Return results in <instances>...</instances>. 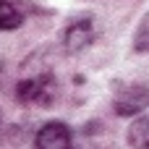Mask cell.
Masks as SVG:
<instances>
[{
    "label": "cell",
    "mask_w": 149,
    "mask_h": 149,
    "mask_svg": "<svg viewBox=\"0 0 149 149\" xmlns=\"http://www.w3.org/2000/svg\"><path fill=\"white\" fill-rule=\"evenodd\" d=\"M21 10L10 3V0H0V31H10L21 26Z\"/></svg>",
    "instance_id": "cell-6"
},
{
    "label": "cell",
    "mask_w": 149,
    "mask_h": 149,
    "mask_svg": "<svg viewBox=\"0 0 149 149\" xmlns=\"http://www.w3.org/2000/svg\"><path fill=\"white\" fill-rule=\"evenodd\" d=\"M144 105H147V89H144V86H131L128 92H123V94L118 97L115 110H118L120 115H136V113L144 110Z\"/></svg>",
    "instance_id": "cell-4"
},
{
    "label": "cell",
    "mask_w": 149,
    "mask_h": 149,
    "mask_svg": "<svg viewBox=\"0 0 149 149\" xmlns=\"http://www.w3.org/2000/svg\"><path fill=\"white\" fill-rule=\"evenodd\" d=\"M55 94H58V86H55L50 73H39V76H31V79H24L16 86V97L24 105H52Z\"/></svg>",
    "instance_id": "cell-1"
},
{
    "label": "cell",
    "mask_w": 149,
    "mask_h": 149,
    "mask_svg": "<svg viewBox=\"0 0 149 149\" xmlns=\"http://www.w3.org/2000/svg\"><path fill=\"white\" fill-rule=\"evenodd\" d=\"M0 128H3V115H0Z\"/></svg>",
    "instance_id": "cell-8"
},
{
    "label": "cell",
    "mask_w": 149,
    "mask_h": 149,
    "mask_svg": "<svg viewBox=\"0 0 149 149\" xmlns=\"http://www.w3.org/2000/svg\"><path fill=\"white\" fill-rule=\"evenodd\" d=\"M147 26H149V21L144 18V21H141V26H139V37H136V50H139V52H144V50H147Z\"/></svg>",
    "instance_id": "cell-7"
},
{
    "label": "cell",
    "mask_w": 149,
    "mask_h": 149,
    "mask_svg": "<svg viewBox=\"0 0 149 149\" xmlns=\"http://www.w3.org/2000/svg\"><path fill=\"white\" fill-rule=\"evenodd\" d=\"M128 144L134 149H147V144H149V118L147 115H139L136 123L128 128Z\"/></svg>",
    "instance_id": "cell-5"
},
{
    "label": "cell",
    "mask_w": 149,
    "mask_h": 149,
    "mask_svg": "<svg viewBox=\"0 0 149 149\" xmlns=\"http://www.w3.org/2000/svg\"><path fill=\"white\" fill-rule=\"evenodd\" d=\"M34 149H73V141H71V131H68V126H65V123H60V120L45 123V126L37 131Z\"/></svg>",
    "instance_id": "cell-2"
},
{
    "label": "cell",
    "mask_w": 149,
    "mask_h": 149,
    "mask_svg": "<svg viewBox=\"0 0 149 149\" xmlns=\"http://www.w3.org/2000/svg\"><path fill=\"white\" fill-rule=\"evenodd\" d=\"M92 37H94L92 21H89V18H79V21H73V24L63 31V47H65L68 52H79V50H84V47L92 42Z\"/></svg>",
    "instance_id": "cell-3"
}]
</instances>
